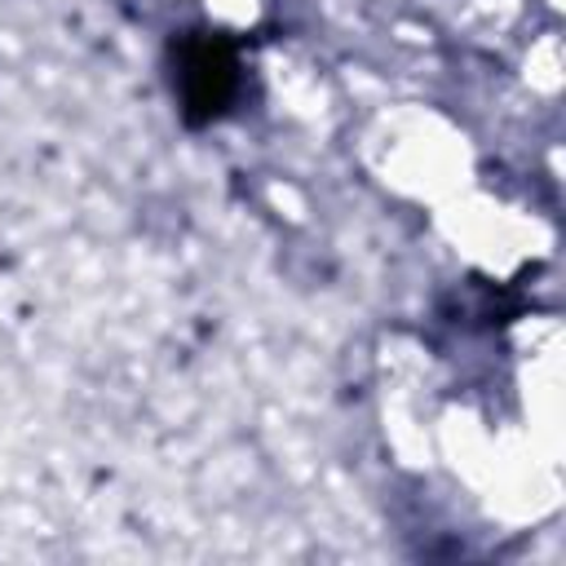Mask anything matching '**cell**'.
<instances>
[{"mask_svg": "<svg viewBox=\"0 0 566 566\" xmlns=\"http://www.w3.org/2000/svg\"><path fill=\"white\" fill-rule=\"evenodd\" d=\"M177 88L186 97L190 119L221 115L230 93H234V53H230V44H221L212 35L181 40V49H177Z\"/></svg>", "mask_w": 566, "mask_h": 566, "instance_id": "1", "label": "cell"}]
</instances>
